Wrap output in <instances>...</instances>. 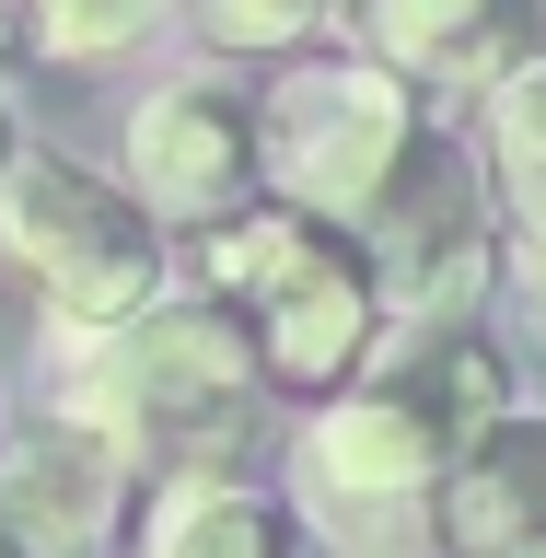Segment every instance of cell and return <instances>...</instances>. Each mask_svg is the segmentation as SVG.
<instances>
[{
    "label": "cell",
    "instance_id": "obj_3",
    "mask_svg": "<svg viewBox=\"0 0 546 558\" xmlns=\"http://www.w3.org/2000/svg\"><path fill=\"white\" fill-rule=\"evenodd\" d=\"M186 244H198V279L256 326L279 396H338L349 373H373L384 279H373V244L349 233V221L256 198V209H233V221H209V233H186Z\"/></svg>",
    "mask_w": 546,
    "mask_h": 558
},
{
    "label": "cell",
    "instance_id": "obj_14",
    "mask_svg": "<svg viewBox=\"0 0 546 558\" xmlns=\"http://www.w3.org/2000/svg\"><path fill=\"white\" fill-rule=\"evenodd\" d=\"M174 0H24V35L47 59H129Z\"/></svg>",
    "mask_w": 546,
    "mask_h": 558
},
{
    "label": "cell",
    "instance_id": "obj_7",
    "mask_svg": "<svg viewBox=\"0 0 546 558\" xmlns=\"http://www.w3.org/2000/svg\"><path fill=\"white\" fill-rule=\"evenodd\" d=\"M361 244H373L384 314H396V326H442V314H477L512 221H500V186H477V163L430 129L408 151V174H396V198L361 221Z\"/></svg>",
    "mask_w": 546,
    "mask_h": 558
},
{
    "label": "cell",
    "instance_id": "obj_17",
    "mask_svg": "<svg viewBox=\"0 0 546 558\" xmlns=\"http://www.w3.org/2000/svg\"><path fill=\"white\" fill-rule=\"evenodd\" d=\"M0 442H12V408H0Z\"/></svg>",
    "mask_w": 546,
    "mask_h": 558
},
{
    "label": "cell",
    "instance_id": "obj_9",
    "mask_svg": "<svg viewBox=\"0 0 546 558\" xmlns=\"http://www.w3.org/2000/svg\"><path fill=\"white\" fill-rule=\"evenodd\" d=\"M349 24L418 94H500L546 70V0H349Z\"/></svg>",
    "mask_w": 546,
    "mask_h": 558
},
{
    "label": "cell",
    "instance_id": "obj_15",
    "mask_svg": "<svg viewBox=\"0 0 546 558\" xmlns=\"http://www.w3.org/2000/svg\"><path fill=\"white\" fill-rule=\"evenodd\" d=\"M24 151H35V129H24V94H12V82H0V174L24 163Z\"/></svg>",
    "mask_w": 546,
    "mask_h": 558
},
{
    "label": "cell",
    "instance_id": "obj_4",
    "mask_svg": "<svg viewBox=\"0 0 546 558\" xmlns=\"http://www.w3.org/2000/svg\"><path fill=\"white\" fill-rule=\"evenodd\" d=\"M0 256L35 279L59 338H105V326H129L174 291V221L129 174L47 151V140L0 174Z\"/></svg>",
    "mask_w": 546,
    "mask_h": 558
},
{
    "label": "cell",
    "instance_id": "obj_12",
    "mask_svg": "<svg viewBox=\"0 0 546 558\" xmlns=\"http://www.w3.org/2000/svg\"><path fill=\"white\" fill-rule=\"evenodd\" d=\"M488 186H500V221H512V268L546 291V70L488 94Z\"/></svg>",
    "mask_w": 546,
    "mask_h": 558
},
{
    "label": "cell",
    "instance_id": "obj_1",
    "mask_svg": "<svg viewBox=\"0 0 546 558\" xmlns=\"http://www.w3.org/2000/svg\"><path fill=\"white\" fill-rule=\"evenodd\" d=\"M268 396H279L268 349H256V326H244L209 279L163 291L151 314L105 326V338H70V373H59V408L82 418V430H105L139 477L244 465Z\"/></svg>",
    "mask_w": 546,
    "mask_h": 558
},
{
    "label": "cell",
    "instance_id": "obj_13",
    "mask_svg": "<svg viewBox=\"0 0 546 558\" xmlns=\"http://www.w3.org/2000/svg\"><path fill=\"white\" fill-rule=\"evenodd\" d=\"M174 12L209 35V59H303L349 0H174Z\"/></svg>",
    "mask_w": 546,
    "mask_h": 558
},
{
    "label": "cell",
    "instance_id": "obj_18",
    "mask_svg": "<svg viewBox=\"0 0 546 558\" xmlns=\"http://www.w3.org/2000/svg\"><path fill=\"white\" fill-rule=\"evenodd\" d=\"M430 558H442V547H430Z\"/></svg>",
    "mask_w": 546,
    "mask_h": 558
},
{
    "label": "cell",
    "instance_id": "obj_11",
    "mask_svg": "<svg viewBox=\"0 0 546 558\" xmlns=\"http://www.w3.org/2000/svg\"><path fill=\"white\" fill-rule=\"evenodd\" d=\"M129 558H314V535H303V512H291L268 477L198 465V477H151Z\"/></svg>",
    "mask_w": 546,
    "mask_h": 558
},
{
    "label": "cell",
    "instance_id": "obj_8",
    "mask_svg": "<svg viewBox=\"0 0 546 558\" xmlns=\"http://www.w3.org/2000/svg\"><path fill=\"white\" fill-rule=\"evenodd\" d=\"M139 500H151V477L105 430H82L70 408L24 418L0 442V512H12V535L35 558H117L139 535Z\"/></svg>",
    "mask_w": 546,
    "mask_h": 558
},
{
    "label": "cell",
    "instance_id": "obj_10",
    "mask_svg": "<svg viewBox=\"0 0 546 558\" xmlns=\"http://www.w3.org/2000/svg\"><path fill=\"white\" fill-rule=\"evenodd\" d=\"M442 558H546V418H488L430 500Z\"/></svg>",
    "mask_w": 546,
    "mask_h": 558
},
{
    "label": "cell",
    "instance_id": "obj_6",
    "mask_svg": "<svg viewBox=\"0 0 546 558\" xmlns=\"http://www.w3.org/2000/svg\"><path fill=\"white\" fill-rule=\"evenodd\" d=\"M117 174L163 209L174 233H209L233 209L268 198V94L233 82V70H163L151 94L129 105V140H117Z\"/></svg>",
    "mask_w": 546,
    "mask_h": 558
},
{
    "label": "cell",
    "instance_id": "obj_16",
    "mask_svg": "<svg viewBox=\"0 0 546 558\" xmlns=\"http://www.w3.org/2000/svg\"><path fill=\"white\" fill-rule=\"evenodd\" d=\"M0 558H35V547H24V535H12V512H0Z\"/></svg>",
    "mask_w": 546,
    "mask_h": 558
},
{
    "label": "cell",
    "instance_id": "obj_2",
    "mask_svg": "<svg viewBox=\"0 0 546 558\" xmlns=\"http://www.w3.org/2000/svg\"><path fill=\"white\" fill-rule=\"evenodd\" d=\"M488 418H512V361L477 314L442 326H396V349H373V373H349L338 396H314L303 418V488L326 512H430L453 477V453L477 442Z\"/></svg>",
    "mask_w": 546,
    "mask_h": 558
},
{
    "label": "cell",
    "instance_id": "obj_5",
    "mask_svg": "<svg viewBox=\"0 0 546 558\" xmlns=\"http://www.w3.org/2000/svg\"><path fill=\"white\" fill-rule=\"evenodd\" d=\"M430 140V105L396 59L349 47V59H291L268 82V198L314 209V221H373L396 198L408 151Z\"/></svg>",
    "mask_w": 546,
    "mask_h": 558
}]
</instances>
